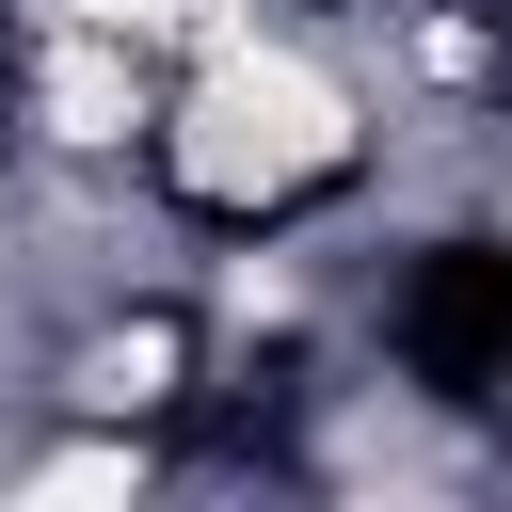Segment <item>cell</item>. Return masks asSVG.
Masks as SVG:
<instances>
[{"label": "cell", "instance_id": "cell-3", "mask_svg": "<svg viewBox=\"0 0 512 512\" xmlns=\"http://www.w3.org/2000/svg\"><path fill=\"white\" fill-rule=\"evenodd\" d=\"M64 16H96V32H128L144 64H192V48H224L256 0H64Z\"/></svg>", "mask_w": 512, "mask_h": 512}, {"label": "cell", "instance_id": "cell-1", "mask_svg": "<svg viewBox=\"0 0 512 512\" xmlns=\"http://www.w3.org/2000/svg\"><path fill=\"white\" fill-rule=\"evenodd\" d=\"M368 160V96L304 48V32H272V16H240L224 48H192L176 80H160V144H144V176L192 208V224H288L304 192H336Z\"/></svg>", "mask_w": 512, "mask_h": 512}, {"label": "cell", "instance_id": "cell-4", "mask_svg": "<svg viewBox=\"0 0 512 512\" xmlns=\"http://www.w3.org/2000/svg\"><path fill=\"white\" fill-rule=\"evenodd\" d=\"M0 496H144V448H128V432H96V448H32V464H0Z\"/></svg>", "mask_w": 512, "mask_h": 512}, {"label": "cell", "instance_id": "cell-2", "mask_svg": "<svg viewBox=\"0 0 512 512\" xmlns=\"http://www.w3.org/2000/svg\"><path fill=\"white\" fill-rule=\"evenodd\" d=\"M176 368H192V336H176V320L144 304V320H112V336H80L48 400H80V416H144V400H176Z\"/></svg>", "mask_w": 512, "mask_h": 512}]
</instances>
